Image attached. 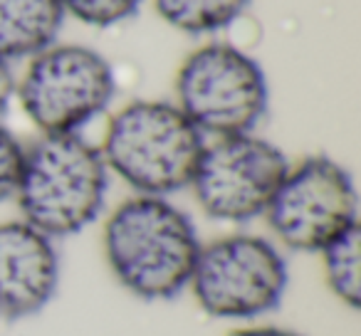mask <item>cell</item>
I'll use <instances>...</instances> for the list:
<instances>
[{
	"mask_svg": "<svg viewBox=\"0 0 361 336\" xmlns=\"http://www.w3.org/2000/svg\"><path fill=\"white\" fill-rule=\"evenodd\" d=\"M201 240L191 218L161 196H134L104 225L111 275L146 301L173 299L186 290Z\"/></svg>",
	"mask_w": 361,
	"mask_h": 336,
	"instance_id": "cell-1",
	"label": "cell"
},
{
	"mask_svg": "<svg viewBox=\"0 0 361 336\" xmlns=\"http://www.w3.org/2000/svg\"><path fill=\"white\" fill-rule=\"evenodd\" d=\"M109 191L102 151L80 134H42L23 156L16 188L23 220L47 237H67L99 218Z\"/></svg>",
	"mask_w": 361,
	"mask_h": 336,
	"instance_id": "cell-2",
	"label": "cell"
},
{
	"mask_svg": "<svg viewBox=\"0 0 361 336\" xmlns=\"http://www.w3.org/2000/svg\"><path fill=\"white\" fill-rule=\"evenodd\" d=\"M203 134L171 101L139 99L116 111L102 146L106 168L139 196H171L191 186Z\"/></svg>",
	"mask_w": 361,
	"mask_h": 336,
	"instance_id": "cell-3",
	"label": "cell"
},
{
	"mask_svg": "<svg viewBox=\"0 0 361 336\" xmlns=\"http://www.w3.org/2000/svg\"><path fill=\"white\" fill-rule=\"evenodd\" d=\"M267 77L255 57L233 45H206L176 75V106L203 136L250 134L267 111Z\"/></svg>",
	"mask_w": 361,
	"mask_h": 336,
	"instance_id": "cell-4",
	"label": "cell"
},
{
	"mask_svg": "<svg viewBox=\"0 0 361 336\" xmlns=\"http://www.w3.org/2000/svg\"><path fill=\"white\" fill-rule=\"evenodd\" d=\"M188 287L208 316L257 319L275 309L285 297L287 262L265 237H218L201 245Z\"/></svg>",
	"mask_w": 361,
	"mask_h": 336,
	"instance_id": "cell-5",
	"label": "cell"
},
{
	"mask_svg": "<svg viewBox=\"0 0 361 336\" xmlns=\"http://www.w3.org/2000/svg\"><path fill=\"white\" fill-rule=\"evenodd\" d=\"M116 92L111 65L85 45H50L32 57L18 97L42 134H80Z\"/></svg>",
	"mask_w": 361,
	"mask_h": 336,
	"instance_id": "cell-6",
	"label": "cell"
},
{
	"mask_svg": "<svg viewBox=\"0 0 361 336\" xmlns=\"http://www.w3.org/2000/svg\"><path fill=\"white\" fill-rule=\"evenodd\" d=\"M287 171V156L272 141L252 131L218 136L203 146L191 188L208 218L247 223L265 216Z\"/></svg>",
	"mask_w": 361,
	"mask_h": 336,
	"instance_id": "cell-7",
	"label": "cell"
},
{
	"mask_svg": "<svg viewBox=\"0 0 361 336\" xmlns=\"http://www.w3.org/2000/svg\"><path fill=\"white\" fill-rule=\"evenodd\" d=\"M265 216L282 245L297 252H322L359 225L354 178L329 156H310L295 168L290 166Z\"/></svg>",
	"mask_w": 361,
	"mask_h": 336,
	"instance_id": "cell-8",
	"label": "cell"
},
{
	"mask_svg": "<svg viewBox=\"0 0 361 336\" xmlns=\"http://www.w3.org/2000/svg\"><path fill=\"white\" fill-rule=\"evenodd\" d=\"M60 285L55 240L25 220L0 223V319L42 311Z\"/></svg>",
	"mask_w": 361,
	"mask_h": 336,
	"instance_id": "cell-9",
	"label": "cell"
},
{
	"mask_svg": "<svg viewBox=\"0 0 361 336\" xmlns=\"http://www.w3.org/2000/svg\"><path fill=\"white\" fill-rule=\"evenodd\" d=\"M62 23L60 0H0V57H35L55 42Z\"/></svg>",
	"mask_w": 361,
	"mask_h": 336,
	"instance_id": "cell-10",
	"label": "cell"
},
{
	"mask_svg": "<svg viewBox=\"0 0 361 336\" xmlns=\"http://www.w3.org/2000/svg\"><path fill=\"white\" fill-rule=\"evenodd\" d=\"M156 13L171 27L188 35H206L233 25L250 0H154Z\"/></svg>",
	"mask_w": 361,
	"mask_h": 336,
	"instance_id": "cell-11",
	"label": "cell"
},
{
	"mask_svg": "<svg viewBox=\"0 0 361 336\" xmlns=\"http://www.w3.org/2000/svg\"><path fill=\"white\" fill-rule=\"evenodd\" d=\"M329 290L351 309L361 301V228L354 225L319 252Z\"/></svg>",
	"mask_w": 361,
	"mask_h": 336,
	"instance_id": "cell-12",
	"label": "cell"
},
{
	"mask_svg": "<svg viewBox=\"0 0 361 336\" xmlns=\"http://www.w3.org/2000/svg\"><path fill=\"white\" fill-rule=\"evenodd\" d=\"M144 0H60L65 15L90 27H114L129 20Z\"/></svg>",
	"mask_w": 361,
	"mask_h": 336,
	"instance_id": "cell-13",
	"label": "cell"
},
{
	"mask_svg": "<svg viewBox=\"0 0 361 336\" xmlns=\"http://www.w3.org/2000/svg\"><path fill=\"white\" fill-rule=\"evenodd\" d=\"M23 156H25V149L18 144V139L6 126H0V203L16 196Z\"/></svg>",
	"mask_w": 361,
	"mask_h": 336,
	"instance_id": "cell-14",
	"label": "cell"
},
{
	"mask_svg": "<svg viewBox=\"0 0 361 336\" xmlns=\"http://www.w3.org/2000/svg\"><path fill=\"white\" fill-rule=\"evenodd\" d=\"M13 94H16V80H13L11 65H8V62L0 57V116L8 111Z\"/></svg>",
	"mask_w": 361,
	"mask_h": 336,
	"instance_id": "cell-15",
	"label": "cell"
},
{
	"mask_svg": "<svg viewBox=\"0 0 361 336\" xmlns=\"http://www.w3.org/2000/svg\"><path fill=\"white\" fill-rule=\"evenodd\" d=\"M228 336H302V334L295 329H285V326L262 324V326H243V329L231 331Z\"/></svg>",
	"mask_w": 361,
	"mask_h": 336,
	"instance_id": "cell-16",
	"label": "cell"
}]
</instances>
